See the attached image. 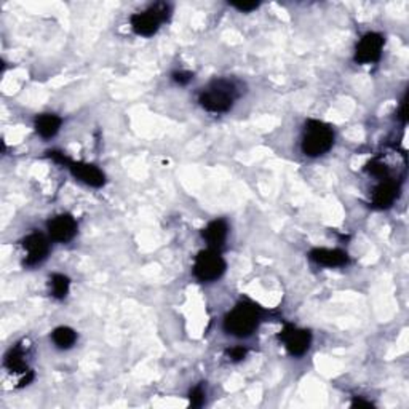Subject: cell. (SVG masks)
<instances>
[{
	"mask_svg": "<svg viewBox=\"0 0 409 409\" xmlns=\"http://www.w3.org/2000/svg\"><path fill=\"white\" fill-rule=\"evenodd\" d=\"M237 98H239V88H237L235 82L227 79H218L201 90L199 103L201 108L211 114H224L232 109Z\"/></svg>",
	"mask_w": 409,
	"mask_h": 409,
	"instance_id": "cell-1",
	"label": "cell"
},
{
	"mask_svg": "<svg viewBox=\"0 0 409 409\" xmlns=\"http://www.w3.org/2000/svg\"><path fill=\"white\" fill-rule=\"evenodd\" d=\"M262 310L251 301H241L224 318V330L235 337H248L257 330Z\"/></svg>",
	"mask_w": 409,
	"mask_h": 409,
	"instance_id": "cell-2",
	"label": "cell"
},
{
	"mask_svg": "<svg viewBox=\"0 0 409 409\" xmlns=\"http://www.w3.org/2000/svg\"><path fill=\"white\" fill-rule=\"evenodd\" d=\"M332 144H335V131L330 125L320 120H309L306 123L301 148L307 157H320L332 148Z\"/></svg>",
	"mask_w": 409,
	"mask_h": 409,
	"instance_id": "cell-3",
	"label": "cell"
},
{
	"mask_svg": "<svg viewBox=\"0 0 409 409\" xmlns=\"http://www.w3.org/2000/svg\"><path fill=\"white\" fill-rule=\"evenodd\" d=\"M170 12V5L165 2H157L150 5L144 12L131 14V28H133L134 34L141 35V37H152V35L160 29L161 23H165L166 19H168Z\"/></svg>",
	"mask_w": 409,
	"mask_h": 409,
	"instance_id": "cell-4",
	"label": "cell"
},
{
	"mask_svg": "<svg viewBox=\"0 0 409 409\" xmlns=\"http://www.w3.org/2000/svg\"><path fill=\"white\" fill-rule=\"evenodd\" d=\"M227 269L224 257L221 256L219 250L208 248L200 251L195 257L194 262V275L197 280L203 283H211V281L219 280Z\"/></svg>",
	"mask_w": 409,
	"mask_h": 409,
	"instance_id": "cell-5",
	"label": "cell"
},
{
	"mask_svg": "<svg viewBox=\"0 0 409 409\" xmlns=\"http://www.w3.org/2000/svg\"><path fill=\"white\" fill-rule=\"evenodd\" d=\"M48 154L50 159H53L57 163L66 166L75 179L82 181V183L92 186V188H101V186H104L106 176L98 166L83 163V161H74L66 157L63 152H58V150H50Z\"/></svg>",
	"mask_w": 409,
	"mask_h": 409,
	"instance_id": "cell-6",
	"label": "cell"
},
{
	"mask_svg": "<svg viewBox=\"0 0 409 409\" xmlns=\"http://www.w3.org/2000/svg\"><path fill=\"white\" fill-rule=\"evenodd\" d=\"M383 40L382 34L379 32H366L357 43L355 48V61L358 64H372L377 63L382 57L383 50Z\"/></svg>",
	"mask_w": 409,
	"mask_h": 409,
	"instance_id": "cell-7",
	"label": "cell"
},
{
	"mask_svg": "<svg viewBox=\"0 0 409 409\" xmlns=\"http://www.w3.org/2000/svg\"><path fill=\"white\" fill-rule=\"evenodd\" d=\"M279 337L285 344L286 350L290 352V355L292 357H302L307 350H309L312 344L310 331L301 330V328L292 326L290 323H286Z\"/></svg>",
	"mask_w": 409,
	"mask_h": 409,
	"instance_id": "cell-8",
	"label": "cell"
},
{
	"mask_svg": "<svg viewBox=\"0 0 409 409\" xmlns=\"http://www.w3.org/2000/svg\"><path fill=\"white\" fill-rule=\"evenodd\" d=\"M23 248L26 251V259H24V266L26 267H35L47 259L50 255V241L43 234L39 232H32L28 237L23 239Z\"/></svg>",
	"mask_w": 409,
	"mask_h": 409,
	"instance_id": "cell-9",
	"label": "cell"
},
{
	"mask_svg": "<svg viewBox=\"0 0 409 409\" xmlns=\"http://www.w3.org/2000/svg\"><path fill=\"white\" fill-rule=\"evenodd\" d=\"M48 234L54 241H59V243H68L77 234V221L74 219V216L68 213L58 215L48 221L47 224Z\"/></svg>",
	"mask_w": 409,
	"mask_h": 409,
	"instance_id": "cell-10",
	"label": "cell"
},
{
	"mask_svg": "<svg viewBox=\"0 0 409 409\" xmlns=\"http://www.w3.org/2000/svg\"><path fill=\"white\" fill-rule=\"evenodd\" d=\"M398 194H400V186L397 184V181L392 178L381 179V184L372 192V205L379 210L390 208L395 203Z\"/></svg>",
	"mask_w": 409,
	"mask_h": 409,
	"instance_id": "cell-11",
	"label": "cell"
},
{
	"mask_svg": "<svg viewBox=\"0 0 409 409\" xmlns=\"http://www.w3.org/2000/svg\"><path fill=\"white\" fill-rule=\"evenodd\" d=\"M310 259L325 267H342L348 264V255L342 250L315 248L309 252Z\"/></svg>",
	"mask_w": 409,
	"mask_h": 409,
	"instance_id": "cell-12",
	"label": "cell"
},
{
	"mask_svg": "<svg viewBox=\"0 0 409 409\" xmlns=\"http://www.w3.org/2000/svg\"><path fill=\"white\" fill-rule=\"evenodd\" d=\"M227 234H229V226H227V222L224 219L211 221L210 224L205 227L203 232H201V235H203V239L206 243H208L210 248L215 250L222 248V245H224V241L227 239Z\"/></svg>",
	"mask_w": 409,
	"mask_h": 409,
	"instance_id": "cell-13",
	"label": "cell"
},
{
	"mask_svg": "<svg viewBox=\"0 0 409 409\" xmlns=\"http://www.w3.org/2000/svg\"><path fill=\"white\" fill-rule=\"evenodd\" d=\"M63 120L57 114H42L35 119V131L42 136L43 139H52L58 134L61 128Z\"/></svg>",
	"mask_w": 409,
	"mask_h": 409,
	"instance_id": "cell-14",
	"label": "cell"
},
{
	"mask_svg": "<svg viewBox=\"0 0 409 409\" xmlns=\"http://www.w3.org/2000/svg\"><path fill=\"white\" fill-rule=\"evenodd\" d=\"M5 366L13 372H29L26 363V352L21 346L10 348V352L5 357Z\"/></svg>",
	"mask_w": 409,
	"mask_h": 409,
	"instance_id": "cell-15",
	"label": "cell"
},
{
	"mask_svg": "<svg viewBox=\"0 0 409 409\" xmlns=\"http://www.w3.org/2000/svg\"><path fill=\"white\" fill-rule=\"evenodd\" d=\"M52 339L58 348L68 350V348L74 347L75 342H77V332L69 326H59L52 332Z\"/></svg>",
	"mask_w": 409,
	"mask_h": 409,
	"instance_id": "cell-16",
	"label": "cell"
},
{
	"mask_svg": "<svg viewBox=\"0 0 409 409\" xmlns=\"http://www.w3.org/2000/svg\"><path fill=\"white\" fill-rule=\"evenodd\" d=\"M69 286H70V280L69 277H66L63 274H53L50 277V290H52V296L54 299H64L69 292Z\"/></svg>",
	"mask_w": 409,
	"mask_h": 409,
	"instance_id": "cell-17",
	"label": "cell"
},
{
	"mask_svg": "<svg viewBox=\"0 0 409 409\" xmlns=\"http://www.w3.org/2000/svg\"><path fill=\"white\" fill-rule=\"evenodd\" d=\"M189 400H190V406L192 408H200L205 405V390L201 386H197L190 390L189 393Z\"/></svg>",
	"mask_w": 409,
	"mask_h": 409,
	"instance_id": "cell-18",
	"label": "cell"
},
{
	"mask_svg": "<svg viewBox=\"0 0 409 409\" xmlns=\"http://www.w3.org/2000/svg\"><path fill=\"white\" fill-rule=\"evenodd\" d=\"M368 171H370L372 176H376V178H381V179L388 178L387 166L383 163H381L379 160H371L370 163H368Z\"/></svg>",
	"mask_w": 409,
	"mask_h": 409,
	"instance_id": "cell-19",
	"label": "cell"
},
{
	"mask_svg": "<svg viewBox=\"0 0 409 409\" xmlns=\"http://www.w3.org/2000/svg\"><path fill=\"white\" fill-rule=\"evenodd\" d=\"M246 353H248V350H246L245 347L237 346V347H232V348H229V350H227V357H229L232 361L237 363V361L243 360V358L246 357Z\"/></svg>",
	"mask_w": 409,
	"mask_h": 409,
	"instance_id": "cell-20",
	"label": "cell"
},
{
	"mask_svg": "<svg viewBox=\"0 0 409 409\" xmlns=\"http://www.w3.org/2000/svg\"><path fill=\"white\" fill-rule=\"evenodd\" d=\"M230 5L243 13H250L252 10L259 8V2H230Z\"/></svg>",
	"mask_w": 409,
	"mask_h": 409,
	"instance_id": "cell-21",
	"label": "cell"
},
{
	"mask_svg": "<svg viewBox=\"0 0 409 409\" xmlns=\"http://www.w3.org/2000/svg\"><path fill=\"white\" fill-rule=\"evenodd\" d=\"M192 79H194V74L189 70H179V72L173 74V80L178 85H188Z\"/></svg>",
	"mask_w": 409,
	"mask_h": 409,
	"instance_id": "cell-22",
	"label": "cell"
},
{
	"mask_svg": "<svg viewBox=\"0 0 409 409\" xmlns=\"http://www.w3.org/2000/svg\"><path fill=\"white\" fill-rule=\"evenodd\" d=\"M398 119H400L403 123H406V120H408V98H406V94L403 96V99L400 103V109H398Z\"/></svg>",
	"mask_w": 409,
	"mask_h": 409,
	"instance_id": "cell-23",
	"label": "cell"
},
{
	"mask_svg": "<svg viewBox=\"0 0 409 409\" xmlns=\"http://www.w3.org/2000/svg\"><path fill=\"white\" fill-rule=\"evenodd\" d=\"M352 408H372V403L361 400V398H355V400L352 401Z\"/></svg>",
	"mask_w": 409,
	"mask_h": 409,
	"instance_id": "cell-24",
	"label": "cell"
}]
</instances>
